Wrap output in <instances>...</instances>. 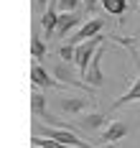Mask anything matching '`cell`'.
Segmentation results:
<instances>
[{
	"label": "cell",
	"mask_w": 140,
	"mask_h": 148,
	"mask_svg": "<svg viewBox=\"0 0 140 148\" xmlns=\"http://www.w3.org/2000/svg\"><path fill=\"white\" fill-rule=\"evenodd\" d=\"M112 41H117V44L127 46L130 59H133V64H135V74H138V79L133 82V87L127 89L122 97H117L115 102L109 105V112H115L117 107H122V105H127V102H138V100H140V54H138V49H135V38H120V36H115Z\"/></svg>",
	"instance_id": "obj_1"
},
{
	"label": "cell",
	"mask_w": 140,
	"mask_h": 148,
	"mask_svg": "<svg viewBox=\"0 0 140 148\" xmlns=\"http://www.w3.org/2000/svg\"><path fill=\"white\" fill-rule=\"evenodd\" d=\"M74 66H77V64H69V61H61V59H59L54 66H51V74L56 77V82L64 84V87H74V89H84V92H89L92 87L77 77L79 72H74Z\"/></svg>",
	"instance_id": "obj_2"
},
{
	"label": "cell",
	"mask_w": 140,
	"mask_h": 148,
	"mask_svg": "<svg viewBox=\"0 0 140 148\" xmlns=\"http://www.w3.org/2000/svg\"><path fill=\"white\" fill-rule=\"evenodd\" d=\"M102 44H107V38L99 33L97 38H92V41H84V44H79L77 46V56H74V64H77V72L84 77L87 74V69H89V64H92L94 59V54L99 51V46Z\"/></svg>",
	"instance_id": "obj_3"
},
{
	"label": "cell",
	"mask_w": 140,
	"mask_h": 148,
	"mask_svg": "<svg viewBox=\"0 0 140 148\" xmlns=\"http://www.w3.org/2000/svg\"><path fill=\"white\" fill-rule=\"evenodd\" d=\"M107 125H109V115H107V112H99V110L84 112V115H79V118H77V130L92 133V135H97V138L105 133Z\"/></svg>",
	"instance_id": "obj_4"
},
{
	"label": "cell",
	"mask_w": 140,
	"mask_h": 148,
	"mask_svg": "<svg viewBox=\"0 0 140 148\" xmlns=\"http://www.w3.org/2000/svg\"><path fill=\"white\" fill-rule=\"evenodd\" d=\"M56 107H59V112H64V115H84L89 107H92V100L89 97H84V95H77V97H59L56 100Z\"/></svg>",
	"instance_id": "obj_5"
},
{
	"label": "cell",
	"mask_w": 140,
	"mask_h": 148,
	"mask_svg": "<svg viewBox=\"0 0 140 148\" xmlns=\"http://www.w3.org/2000/svg\"><path fill=\"white\" fill-rule=\"evenodd\" d=\"M102 28H105V21H102V18H92V21H84V26H82V28H79L77 33L69 38V44L77 49L79 44H84V41H92V38H97Z\"/></svg>",
	"instance_id": "obj_6"
},
{
	"label": "cell",
	"mask_w": 140,
	"mask_h": 148,
	"mask_svg": "<svg viewBox=\"0 0 140 148\" xmlns=\"http://www.w3.org/2000/svg\"><path fill=\"white\" fill-rule=\"evenodd\" d=\"M130 130H133L130 123H125V120H112L107 128H105V133L99 135V143H102V146H112V143L122 140L125 135H130Z\"/></svg>",
	"instance_id": "obj_7"
},
{
	"label": "cell",
	"mask_w": 140,
	"mask_h": 148,
	"mask_svg": "<svg viewBox=\"0 0 140 148\" xmlns=\"http://www.w3.org/2000/svg\"><path fill=\"white\" fill-rule=\"evenodd\" d=\"M105 46H99V51L94 54L92 64H89V69H87V74H84V82L89 84V87H105V72H102V56H105Z\"/></svg>",
	"instance_id": "obj_8"
},
{
	"label": "cell",
	"mask_w": 140,
	"mask_h": 148,
	"mask_svg": "<svg viewBox=\"0 0 140 148\" xmlns=\"http://www.w3.org/2000/svg\"><path fill=\"white\" fill-rule=\"evenodd\" d=\"M31 79H33V87H38V89H64V84H59L56 77L48 74L38 61L31 64Z\"/></svg>",
	"instance_id": "obj_9"
},
{
	"label": "cell",
	"mask_w": 140,
	"mask_h": 148,
	"mask_svg": "<svg viewBox=\"0 0 140 148\" xmlns=\"http://www.w3.org/2000/svg\"><path fill=\"white\" fill-rule=\"evenodd\" d=\"M77 26H79V28L84 26L82 13H61V15H59V26H56V38H66L69 31H74Z\"/></svg>",
	"instance_id": "obj_10"
},
{
	"label": "cell",
	"mask_w": 140,
	"mask_h": 148,
	"mask_svg": "<svg viewBox=\"0 0 140 148\" xmlns=\"http://www.w3.org/2000/svg\"><path fill=\"white\" fill-rule=\"evenodd\" d=\"M59 10H56V8H54V5H51V8H48L46 13L41 15V28L46 31V38L48 41H51V38H54V36H56V26H59Z\"/></svg>",
	"instance_id": "obj_11"
},
{
	"label": "cell",
	"mask_w": 140,
	"mask_h": 148,
	"mask_svg": "<svg viewBox=\"0 0 140 148\" xmlns=\"http://www.w3.org/2000/svg\"><path fill=\"white\" fill-rule=\"evenodd\" d=\"M31 107H33V118L38 120H46L48 115V107H46V95L41 92L38 87H33V95H31Z\"/></svg>",
	"instance_id": "obj_12"
},
{
	"label": "cell",
	"mask_w": 140,
	"mask_h": 148,
	"mask_svg": "<svg viewBox=\"0 0 140 148\" xmlns=\"http://www.w3.org/2000/svg\"><path fill=\"white\" fill-rule=\"evenodd\" d=\"M102 8L107 15H117L122 18V13L127 10V0H102Z\"/></svg>",
	"instance_id": "obj_13"
},
{
	"label": "cell",
	"mask_w": 140,
	"mask_h": 148,
	"mask_svg": "<svg viewBox=\"0 0 140 148\" xmlns=\"http://www.w3.org/2000/svg\"><path fill=\"white\" fill-rule=\"evenodd\" d=\"M31 54H33V61L43 59V56L48 54V46L43 44V38H38L36 33H33V41H31Z\"/></svg>",
	"instance_id": "obj_14"
},
{
	"label": "cell",
	"mask_w": 140,
	"mask_h": 148,
	"mask_svg": "<svg viewBox=\"0 0 140 148\" xmlns=\"http://www.w3.org/2000/svg\"><path fill=\"white\" fill-rule=\"evenodd\" d=\"M79 3L82 0H54V8L59 13H79Z\"/></svg>",
	"instance_id": "obj_15"
},
{
	"label": "cell",
	"mask_w": 140,
	"mask_h": 148,
	"mask_svg": "<svg viewBox=\"0 0 140 148\" xmlns=\"http://www.w3.org/2000/svg\"><path fill=\"white\" fill-rule=\"evenodd\" d=\"M74 56H77V49H74L71 44H66V46H61V49H59V59H61V61L74 64Z\"/></svg>",
	"instance_id": "obj_16"
},
{
	"label": "cell",
	"mask_w": 140,
	"mask_h": 148,
	"mask_svg": "<svg viewBox=\"0 0 140 148\" xmlns=\"http://www.w3.org/2000/svg\"><path fill=\"white\" fill-rule=\"evenodd\" d=\"M82 3H84V8L92 13V10H97V3H102V0H82Z\"/></svg>",
	"instance_id": "obj_17"
},
{
	"label": "cell",
	"mask_w": 140,
	"mask_h": 148,
	"mask_svg": "<svg viewBox=\"0 0 140 148\" xmlns=\"http://www.w3.org/2000/svg\"><path fill=\"white\" fill-rule=\"evenodd\" d=\"M33 5H36V10H43V13H46V8H48V0H33Z\"/></svg>",
	"instance_id": "obj_18"
}]
</instances>
